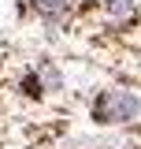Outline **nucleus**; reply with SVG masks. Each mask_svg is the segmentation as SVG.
<instances>
[{"mask_svg":"<svg viewBox=\"0 0 141 149\" xmlns=\"http://www.w3.org/2000/svg\"><path fill=\"white\" fill-rule=\"evenodd\" d=\"M104 8H108V15H115V19H130L134 15V0H108Z\"/></svg>","mask_w":141,"mask_h":149,"instance_id":"obj_2","label":"nucleus"},{"mask_svg":"<svg viewBox=\"0 0 141 149\" xmlns=\"http://www.w3.org/2000/svg\"><path fill=\"white\" fill-rule=\"evenodd\" d=\"M138 97L126 90H104L97 101H93V119L100 123H123V119H134L138 116Z\"/></svg>","mask_w":141,"mask_h":149,"instance_id":"obj_1","label":"nucleus"},{"mask_svg":"<svg viewBox=\"0 0 141 149\" xmlns=\"http://www.w3.org/2000/svg\"><path fill=\"white\" fill-rule=\"evenodd\" d=\"M37 8H41L45 15H59L63 8H70V0H37Z\"/></svg>","mask_w":141,"mask_h":149,"instance_id":"obj_3","label":"nucleus"}]
</instances>
